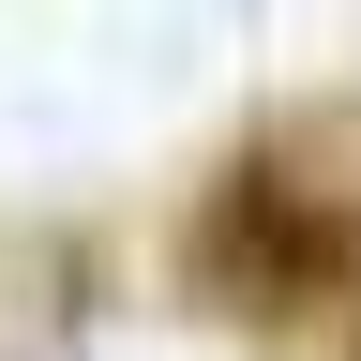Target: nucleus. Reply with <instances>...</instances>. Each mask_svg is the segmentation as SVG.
<instances>
[{
  "mask_svg": "<svg viewBox=\"0 0 361 361\" xmlns=\"http://www.w3.org/2000/svg\"><path fill=\"white\" fill-rule=\"evenodd\" d=\"M180 286L256 331H346L361 316V196L301 180L286 151H241L180 211Z\"/></svg>",
  "mask_w": 361,
  "mask_h": 361,
  "instance_id": "nucleus-1",
  "label": "nucleus"
}]
</instances>
